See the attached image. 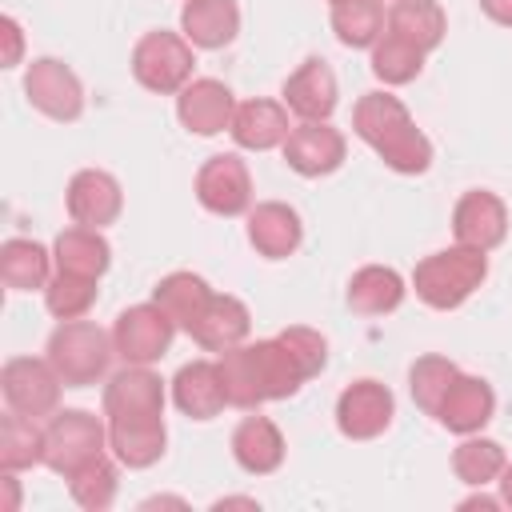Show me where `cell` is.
Wrapping results in <instances>:
<instances>
[{
    "instance_id": "1",
    "label": "cell",
    "mask_w": 512,
    "mask_h": 512,
    "mask_svg": "<svg viewBox=\"0 0 512 512\" xmlns=\"http://www.w3.org/2000/svg\"><path fill=\"white\" fill-rule=\"evenodd\" d=\"M216 368H220V380H224L232 408H256L264 400H288L308 380L300 360L288 352V344L280 336L256 340V344H236V348L220 352Z\"/></svg>"
},
{
    "instance_id": "2",
    "label": "cell",
    "mask_w": 512,
    "mask_h": 512,
    "mask_svg": "<svg viewBox=\"0 0 512 512\" xmlns=\"http://www.w3.org/2000/svg\"><path fill=\"white\" fill-rule=\"evenodd\" d=\"M352 128L392 172H404V176L428 172L432 144L412 124L408 108L392 92H364L356 100V108H352Z\"/></svg>"
},
{
    "instance_id": "3",
    "label": "cell",
    "mask_w": 512,
    "mask_h": 512,
    "mask_svg": "<svg viewBox=\"0 0 512 512\" xmlns=\"http://www.w3.org/2000/svg\"><path fill=\"white\" fill-rule=\"evenodd\" d=\"M484 276H488V256L480 248L456 244L424 256L412 272V288L428 308L448 312V308H460L484 284Z\"/></svg>"
},
{
    "instance_id": "4",
    "label": "cell",
    "mask_w": 512,
    "mask_h": 512,
    "mask_svg": "<svg viewBox=\"0 0 512 512\" xmlns=\"http://www.w3.org/2000/svg\"><path fill=\"white\" fill-rule=\"evenodd\" d=\"M112 336L96 328L92 320H60V328L48 336V360L60 372L64 388L96 384L112 364Z\"/></svg>"
},
{
    "instance_id": "5",
    "label": "cell",
    "mask_w": 512,
    "mask_h": 512,
    "mask_svg": "<svg viewBox=\"0 0 512 512\" xmlns=\"http://www.w3.org/2000/svg\"><path fill=\"white\" fill-rule=\"evenodd\" d=\"M108 448V428L84 412V408H64L44 424V468L56 476H72Z\"/></svg>"
},
{
    "instance_id": "6",
    "label": "cell",
    "mask_w": 512,
    "mask_h": 512,
    "mask_svg": "<svg viewBox=\"0 0 512 512\" xmlns=\"http://www.w3.org/2000/svg\"><path fill=\"white\" fill-rule=\"evenodd\" d=\"M192 44L180 32H144L132 48V76L136 84H144L148 92L172 96L192 80Z\"/></svg>"
},
{
    "instance_id": "7",
    "label": "cell",
    "mask_w": 512,
    "mask_h": 512,
    "mask_svg": "<svg viewBox=\"0 0 512 512\" xmlns=\"http://www.w3.org/2000/svg\"><path fill=\"white\" fill-rule=\"evenodd\" d=\"M172 336H176V320L156 300L124 308L112 324V344H116V356H124V364L160 360L172 348Z\"/></svg>"
},
{
    "instance_id": "8",
    "label": "cell",
    "mask_w": 512,
    "mask_h": 512,
    "mask_svg": "<svg viewBox=\"0 0 512 512\" xmlns=\"http://www.w3.org/2000/svg\"><path fill=\"white\" fill-rule=\"evenodd\" d=\"M0 388H4V400H8L12 412L40 420V416L56 412L64 380L52 368L48 356L44 360H36V356H12L4 364V372H0Z\"/></svg>"
},
{
    "instance_id": "9",
    "label": "cell",
    "mask_w": 512,
    "mask_h": 512,
    "mask_svg": "<svg viewBox=\"0 0 512 512\" xmlns=\"http://www.w3.org/2000/svg\"><path fill=\"white\" fill-rule=\"evenodd\" d=\"M24 96L36 112H44L48 120H76L84 112V88L76 80V72L56 60V56H40L28 64L24 72Z\"/></svg>"
},
{
    "instance_id": "10",
    "label": "cell",
    "mask_w": 512,
    "mask_h": 512,
    "mask_svg": "<svg viewBox=\"0 0 512 512\" xmlns=\"http://www.w3.org/2000/svg\"><path fill=\"white\" fill-rule=\"evenodd\" d=\"M196 200L216 216H240L252 204V176L236 152L208 156L196 172Z\"/></svg>"
},
{
    "instance_id": "11",
    "label": "cell",
    "mask_w": 512,
    "mask_h": 512,
    "mask_svg": "<svg viewBox=\"0 0 512 512\" xmlns=\"http://www.w3.org/2000/svg\"><path fill=\"white\" fill-rule=\"evenodd\" d=\"M396 416V400L380 380H356L336 400V428L348 440H376Z\"/></svg>"
},
{
    "instance_id": "12",
    "label": "cell",
    "mask_w": 512,
    "mask_h": 512,
    "mask_svg": "<svg viewBox=\"0 0 512 512\" xmlns=\"http://www.w3.org/2000/svg\"><path fill=\"white\" fill-rule=\"evenodd\" d=\"M284 160L300 176H328L344 164V136L328 120H300L284 140Z\"/></svg>"
},
{
    "instance_id": "13",
    "label": "cell",
    "mask_w": 512,
    "mask_h": 512,
    "mask_svg": "<svg viewBox=\"0 0 512 512\" xmlns=\"http://www.w3.org/2000/svg\"><path fill=\"white\" fill-rule=\"evenodd\" d=\"M452 232H456V244H468V248H480V252H492L504 244L508 236V208L496 192H464L452 208Z\"/></svg>"
},
{
    "instance_id": "14",
    "label": "cell",
    "mask_w": 512,
    "mask_h": 512,
    "mask_svg": "<svg viewBox=\"0 0 512 512\" xmlns=\"http://www.w3.org/2000/svg\"><path fill=\"white\" fill-rule=\"evenodd\" d=\"M176 116L188 132L196 136H216L224 128H232V116H236V100H232V88L212 80V76H200V80H188L176 96Z\"/></svg>"
},
{
    "instance_id": "15",
    "label": "cell",
    "mask_w": 512,
    "mask_h": 512,
    "mask_svg": "<svg viewBox=\"0 0 512 512\" xmlns=\"http://www.w3.org/2000/svg\"><path fill=\"white\" fill-rule=\"evenodd\" d=\"M104 416H164V380L148 364H128L104 384Z\"/></svg>"
},
{
    "instance_id": "16",
    "label": "cell",
    "mask_w": 512,
    "mask_h": 512,
    "mask_svg": "<svg viewBox=\"0 0 512 512\" xmlns=\"http://www.w3.org/2000/svg\"><path fill=\"white\" fill-rule=\"evenodd\" d=\"M68 216L84 228H104L120 216L124 208V192H120V180L112 172H100V168H84L68 180Z\"/></svg>"
},
{
    "instance_id": "17",
    "label": "cell",
    "mask_w": 512,
    "mask_h": 512,
    "mask_svg": "<svg viewBox=\"0 0 512 512\" xmlns=\"http://www.w3.org/2000/svg\"><path fill=\"white\" fill-rule=\"evenodd\" d=\"M492 412H496L492 384L480 376H456L452 388L444 392L440 408H436V420L456 436H472L492 420Z\"/></svg>"
},
{
    "instance_id": "18",
    "label": "cell",
    "mask_w": 512,
    "mask_h": 512,
    "mask_svg": "<svg viewBox=\"0 0 512 512\" xmlns=\"http://www.w3.org/2000/svg\"><path fill=\"white\" fill-rule=\"evenodd\" d=\"M248 240L260 256L268 260H284L300 248L304 240V224H300V212L292 204H280V200H264L248 212Z\"/></svg>"
},
{
    "instance_id": "19",
    "label": "cell",
    "mask_w": 512,
    "mask_h": 512,
    "mask_svg": "<svg viewBox=\"0 0 512 512\" xmlns=\"http://www.w3.org/2000/svg\"><path fill=\"white\" fill-rule=\"evenodd\" d=\"M168 428L164 416H124L108 420V448L124 468H152L164 456Z\"/></svg>"
},
{
    "instance_id": "20",
    "label": "cell",
    "mask_w": 512,
    "mask_h": 512,
    "mask_svg": "<svg viewBox=\"0 0 512 512\" xmlns=\"http://www.w3.org/2000/svg\"><path fill=\"white\" fill-rule=\"evenodd\" d=\"M336 96H340L336 92V76L320 56L304 60L284 80V108L296 112L300 120H328L332 108H336Z\"/></svg>"
},
{
    "instance_id": "21",
    "label": "cell",
    "mask_w": 512,
    "mask_h": 512,
    "mask_svg": "<svg viewBox=\"0 0 512 512\" xmlns=\"http://www.w3.org/2000/svg\"><path fill=\"white\" fill-rule=\"evenodd\" d=\"M172 400L188 420H212L224 412L228 392L212 360H192L172 376Z\"/></svg>"
},
{
    "instance_id": "22",
    "label": "cell",
    "mask_w": 512,
    "mask_h": 512,
    "mask_svg": "<svg viewBox=\"0 0 512 512\" xmlns=\"http://www.w3.org/2000/svg\"><path fill=\"white\" fill-rule=\"evenodd\" d=\"M232 140L248 152H268V148H284L292 124H288V108L276 104V100H244L236 104V116H232Z\"/></svg>"
},
{
    "instance_id": "23",
    "label": "cell",
    "mask_w": 512,
    "mask_h": 512,
    "mask_svg": "<svg viewBox=\"0 0 512 512\" xmlns=\"http://www.w3.org/2000/svg\"><path fill=\"white\" fill-rule=\"evenodd\" d=\"M180 32L192 48H224L240 32V8L236 0H184Z\"/></svg>"
},
{
    "instance_id": "24",
    "label": "cell",
    "mask_w": 512,
    "mask_h": 512,
    "mask_svg": "<svg viewBox=\"0 0 512 512\" xmlns=\"http://www.w3.org/2000/svg\"><path fill=\"white\" fill-rule=\"evenodd\" d=\"M248 332H252V316H248L244 300H236V296H212L204 316L188 328V336L204 352H228V348L244 344Z\"/></svg>"
},
{
    "instance_id": "25",
    "label": "cell",
    "mask_w": 512,
    "mask_h": 512,
    "mask_svg": "<svg viewBox=\"0 0 512 512\" xmlns=\"http://www.w3.org/2000/svg\"><path fill=\"white\" fill-rule=\"evenodd\" d=\"M232 456L244 472L268 476L284 464V436L268 416H244L232 432Z\"/></svg>"
},
{
    "instance_id": "26",
    "label": "cell",
    "mask_w": 512,
    "mask_h": 512,
    "mask_svg": "<svg viewBox=\"0 0 512 512\" xmlns=\"http://www.w3.org/2000/svg\"><path fill=\"white\" fill-rule=\"evenodd\" d=\"M52 260H56V272H76V276H92L100 280L112 264V248L108 240L100 236V228H64L52 244Z\"/></svg>"
},
{
    "instance_id": "27",
    "label": "cell",
    "mask_w": 512,
    "mask_h": 512,
    "mask_svg": "<svg viewBox=\"0 0 512 512\" xmlns=\"http://www.w3.org/2000/svg\"><path fill=\"white\" fill-rule=\"evenodd\" d=\"M404 304V276L384 264H364L348 280V308L360 316H388Z\"/></svg>"
},
{
    "instance_id": "28",
    "label": "cell",
    "mask_w": 512,
    "mask_h": 512,
    "mask_svg": "<svg viewBox=\"0 0 512 512\" xmlns=\"http://www.w3.org/2000/svg\"><path fill=\"white\" fill-rule=\"evenodd\" d=\"M384 28H388L392 36L416 44L420 52H432V48L444 40V32H448L444 8H440L436 0H396V4L388 8V16H384Z\"/></svg>"
},
{
    "instance_id": "29",
    "label": "cell",
    "mask_w": 512,
    "mask_h": 512,
    "mask_svg": "<svg viewBox=\"0 0 512 512\" xmlns=\"http://www.w3.org/2000/svg\"><path fill=\"white\" fill-rule=\"evenodd\" d=\"M52 264H56V260L44 252V244L24 240V236L4 240V248H0V280H4L12 292L48 288V280H52Z\"/></svg>"
},
{
    "instance_id": "30",
    "label": "cell",
    "mask_w": 512,
    "mask_h": 512,
    "mask_svg": "<svg viewBox=\"0 0 512 512\" xmlns=\"http://www.w3.org/2000/svg\"><path fill=\"white\" fill-rule=\"evenodd\" d=\"M216 292L204 284V276H196V272H168L160 284H156V292H152V300L176 320V328H192L200 316H204V308H208V300H212Z\"/></svg>"
},
{
    "instance_id": "31",
    "label": "cell",
    "mask_w": 512,
    "mask_h": 512,
    "mask_svg": "<svg viewBox=\"0 0 512 512\" xmlns=\"http://www.w3.org/2000/svg\"><path fill=\"white\" fill-rule=\"evenodd\" d=\"M32 464H44V428L32 416L8 412L0 420V468L20 472Z\"/></svg>"
},
{
    "instance_id": "32",
    "label": "cell",
    "mask_w": 512,
    "mask_h": 512,
    "mask_svg": "<svg viewBox=\"0 0 512 512\" xmlns=\"http://www.w3.org/2000/svg\"><path fill=\"white\" fill-rule=\"evenodd\" d=\"M504 464H508L504 448H500L496 440H488V436H476V432L464 436V440L456 444V452H452V472H456V480L468 484V488L492 484V480L504 472Z\"/></svg>"
},
{
    "instance_id": "33",
    "label": "cell",
    "mask_w": 512,
    "mask_h": 512,
    "mask_svg": "<svg viewBox=\"0 0 512 512\" xmlns=\"http://www.w3.org/2000/svg\"><path fill=\"white\" fill-rule=\"evenodd\" d=\"M332 32L344 48H372L384 36L380 0H340V4H332Z\"/></svg>"
},
{
    "instance_id": "34",
    "label": "cell",
    "mask_w": 512,
    "mask_h": 512,
    "mask_svg": "<svg viewBox=\"0 0 512 512\" xmlns=\"http://www.w3.org/2000/svg\"><path fill=\"white\" fill-rule=\"evenodd\" d=\"M456 376H460V368L448 356H420L408 368V392H412L416 408L436 416V408H440V400H444V392L452 388Z\"/></svg>"
},
{
    "instance_id": "35",
    "label": "cell",
    "mask_w": 512,
    "mask_h": 512,
    "mask_svg": "<svg viewBox=\"0 0 512 512\" xmlns=\"http://www.w3.org/2000/svg\"><path fill=\"white\" fill-rule=\"evenodd\" d=\"M116 488H120V476H116V464L108 456H96L92 464H84L80 472L68 476L72 500L80 508H88V512H104L116 500Z\"/></svg>"
},
{
    "instance_id": "36",
    "label": "cell",
    "mask_w": 512,
    "mask_h": 512,
    "mask_svg": "<svg viewBox=\"0 0 512 512\" xmlns=\"http://www.w3.org/2000/svg\"><path fill=\"white\" fill-rule=\"evenodd\" d=\"M424 68V52L392 32H384L376 44H372V72L384 80V84H408L416 80Z\"/></svg>"
},
{
    "instance_id": "37",
    "label": "cell",
    "mask_w": 512,
    "mask_h": 512,
    "mask_svg": "<svg viewBox=\"0 0 512 512\" xmlns=\"http://www.w3.org/2000/svg\"><path fill=\"white\" fill-rule=\"evenodd\" d=\"M44 304L56 320H80L96 304V280L76 272H56L44 288Z\"/></svg>"
},
{
    "instance_id": "38",
    "label": "cell",
    "mask_w": 512,
    "mask_h": 512,
    "mask_svg": "<svg viewBox=\"0 0 512 512\" xmlns=\"http://www.w3.org/2000/svg\"><path fill=\"white\" fill-rule=\"evenodd\" d=\"M280 340H284V344H288V352L300 360V368H304V376H308V380L324 372V364H328V340H324L316 328L292 324V328H284V332H280Z\"/></svg>"
},
{
    "instance_id": "39",
    "label": "cell",
    "mask_w": 512,
    "mask_h": 512,
    "mask_svg": "<svg viewBox=\"0 0 512 512\" xmlns=\"http://www.w3.org/2000/svg\"><path fill=\"white\" fill-rule=\"evenodd\" d=\"M0 28H4V40H8V48H4V68H16V64H20V44H24L20 24H16L12 16H4Z\"/></svg>"
},
{
    "instance_id": "40",
    "label": "cell",
    "mask_w": 512,
    "mask_h": 512,
    "mask_svg": "<svg viewBox=\"0 0 512 512\" xmlns=\"http://www.w3.org/2000/svg\"><path fill=\"white\" fill-rule=\"evenodd\" d=\"M480 8H484V16H488V20H496V24L512 28V0H480Z\"/></svg>"
},
{
    "instance_id": "41",
    "label": "cell",
    "mask_w": 512,
    "mask_h": 512,
    "mask_svg": "<svg viewBox=\"0 0 512 512\" xmlns=\"http://www.w3.org/2000/svg\"><path fill=\"white\" fill-rule=\"evenodd\" d=\"M0 484H4V504H0V508H4V512H16V504H20L16 476H12V472H4V476H0Z\"/></svg>"
},
{
    "instance_id": "42",
    "label": "cell",
    "mask_w": 512,
    "mask_h": 512,
    "mask_svg": "<svg viewBox=\"0 0 512 512\" xmlns=\"http://www.w3.org/2000/svg\"><path fill=\"white\" fill-rule=\"evenodd\" d=\"M496 484H500V500H504V508H512V464H504V472L496 476Z\"/></svg>"
},
{
    "instance_id": "43",
    "label": "cell",
    "mask_w": 512,
    "mask_h": 512,
    "mask_svg": "<svg viewBox=\"0 0 512 512\" xmlns=\"http://www.w3.org/2000/svg\"><path fill=\"white\" fill-rule=\"evenodd\" d=\"M500 504H504V500H492V496H484V492H480V496L460 500V508H500Z\"/></svg>"
},
{
    "instance_id": "44",
    "label": "cell",
    "mask_w": 512,
    "mask_h": 512,
    "mask_svg": "<svg viewBox=\"0 0 512 512\" xmlns=\"http://www.w3.org/2000/svg\"><path fill=\"white\" fill-rule=\"evenodd\" d=\"M328 4H340V0H328Z\"/></svg>"
}]
</instances>
